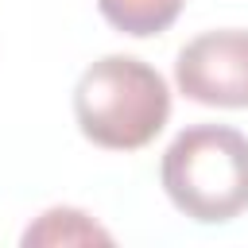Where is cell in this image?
Returning <instances> with one entry per match:
<instances>
[{"instance_id":"cell-4","label":"cell","mask_w":248,"mask_h":248,"mask_svg":"<svg viewBox=\"0 0 248 248\" xmlns=\"http://www.w3.org/2000/svg\"><path fill=\"white\" fill-rule=\"evenodd\" d=\"M19 240H23V248H31V244H93V240L108 244L112 236L89 213L70 209V205H54V209L39 213L35 225H27Z\"/></svg>"},{"instance_id":"cell-2","label":"cell","mask_w":248,"mask_h":248,"mask_svg":"<svg viewBox=\"0 0 248 248\" xmlns=\"http://www.w3.org/2000/svg\"><path fill=\"white\" fill-rule=\"evenodd\" d=\"M159 178L190 221H232L248 209V136L229 124H190L163 151Z\"/></svg>"},{"instance_id":"cell-1","label":"cell","mask_w":248,"mask_h":248,"mask_svg":"<svg viewBox=\"0 0 248 248\" xmlns=\"http://www.w3.org/2000/svg\"><path fill=\"white\" fill-rule=\"evenodd\" d=\"M170 116V89L155 66L132 54H105L74 85V120L105 151L147 147Z\"/></svg>"},{"instance_id":"cell-3","label":"cell","mask_w":248,"mask_h":248,"mask_svg":"<svg viewBox=\"0 0 248 248\" xmlns=\"http://www.w3.org/2000/svg\"><path fill=\"white\" fill-rule=\"evenodd\" d=\"M174 85L198 105L248 108V31L225 27L190 39L174 62Z\"/></svg>"},{"instance_id":"cell-5","label":"cell","mask_w":248,"mask_h":248,"mask_svg":"<svg viewBox=\"0 0 248 248\" xmlns=\"http://www.w3.org/2000/svg\"><path fill=\"white\" fill-rule=\"evenodd\" d=\"M186 0H97L101 16L124 31V35H136V39H147V35H159L167 31L178 12H182Z\"/></svg>"}]
</instances>
